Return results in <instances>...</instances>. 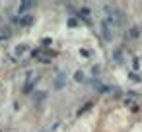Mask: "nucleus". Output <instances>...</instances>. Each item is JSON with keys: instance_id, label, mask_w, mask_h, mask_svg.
I'll use <instances>...</instances> for the list:
<instances>
[{"instance_id": "obj_1", "label": "nucleus", "mask_w": 142, "mask_h": 132, "mask_svg": "<svg viewBox=\"0 0 142 132\" xmlns=\"http://www.w3.org/2000/svg\"><path fill=\"white\" fill-rule=\"evenodd\" d=\"M64 74H58V78H57V82H55V87H57V89H60V87L62 86H64Z\"/></svg>"}, {"instance_id": "obj_2", "label": "nucleus", "mask_w": 142, "mask_h": 132, "mask_svg": "<svg viewBox=\"0 0 142 132\" xmlns=\"http://www.w3.org/2000/svg\"><path fill=\"white\" fill-rule=\"evenodd\" d=\"M78 16H80V18H84V19H88V22H90V10H88V8L80 10V12H78Z\"/></svg>"}]
</instances>
